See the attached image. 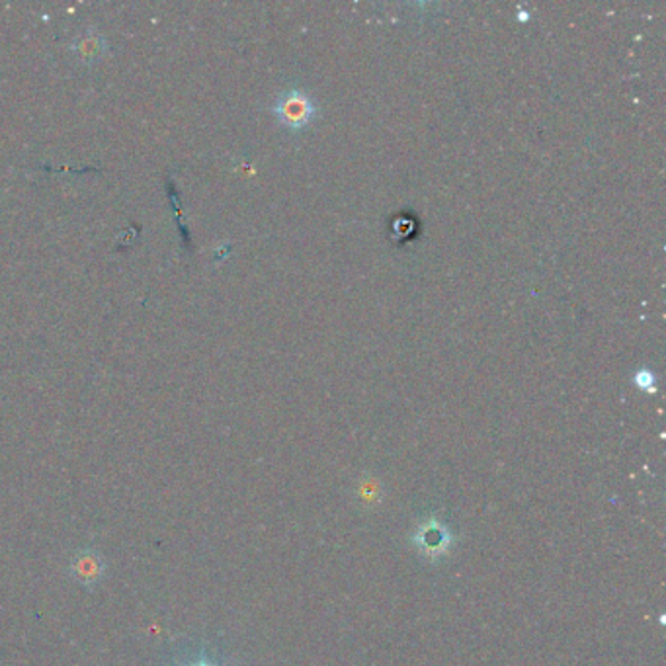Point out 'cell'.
<instances>
[{"label":"cell","mask_w":666,"mask_h":666,"mask_svg":"<svg viewBox=\"0 0 666 666\" xmlns=\"http://www.w3.org/2000/svg\"><path fill=\"white\" fill-rule=\"evenodd\" d=\"M71 572L76 577L78 582L83 584H94L104 575V561L96 554H83L75 559L71 565Z\"/></svg>","instance_id":"277c9868"},{"label":"cell","mask_w":666,"mask_h":666,"mask_svg":"<svg viewBox=\"0 0 666 666\" xmlns=\"http://www.w3.org/2000/svg\"><path fill=\"white\" fill-rule=\"evenodd\" d=\"M635 383L641 387L643 392L652 393L654 392V374L651 370H639L635 374Z\"/></svg>","instance_id":"5b68a950"},{"label":"cell","mask_w":666,"mask_h":666,"mask_svg":"<svg viewBox=\"0 0 666 666\" xmlns=\"http://www.w3.org/2000/svg\"><path fill=\"white\" fill-rule=\"evenodd\" d=\"M182 666H225V664L221 661H217L215 657H212L210 652H200L196 659L184 662Z\"/></svg>","instance_id":"8992f818"},{"label":"cell","mask_w":666,"mask_h":666,"mask_svg":"<svg viewBox=\"0 0 666 666\" xmlns=\"http://www.w3.org/2000/svg\"><path fill=\"white\" fill-rule=\"evenodd\" d=\"M275 120L288 131H302L317 118V102L300 88H292L275 98L272 108Z\"/></svg>","instance_id":"6da1fadb"},{"label":"cell","mask_w":666,"mask_h":666,"mask_svg":"<svg viewBox=\"0 0 666 666\" xmlns=\"http://www.w3.org/2000/svg\"><path fill=\"white\" fill-rule=\"evenodd\" d=\"M68 51H71L76 57V61H80L83 65H94L108 55L110 45H108V40L102 36L100 32L88 30L85 33H80V36L71 43Z\"/></svg>","instance_id":"3957f363"},{"label":"cell","mask_w":666,"mask_h":666,"mask_svg":"<svg viewBox=\"0 0 666 666\" xmlns=\"http://www.w3.org/2000/svg\"><path fill=\"white\" fill-rule=\"evenodd\" d=\"M454 544L455 536L452 527L444 520L436 518V516H428L427 520H422L417 526L415 534H412V545L428 561H438L446 557L452 551Z\"/></svg>","instance_id":"7a4b0ae2"}]
</instances>
